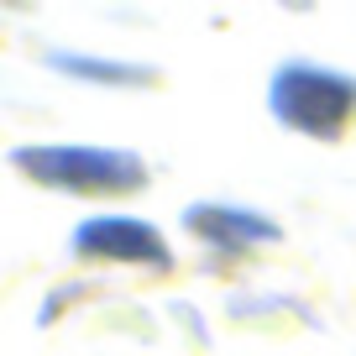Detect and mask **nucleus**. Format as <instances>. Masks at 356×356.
<instances>
[{
  "label": "nucleus",
  "mask_w": 356,
  "mask_h": 356,
  "mask_svg": "<svg viewBox=\"0 0 356 356\" xmlns=\"http://www.w3.org/2000/svg\"><path fill=\"white\" fill-rule=\"evenodd\" d=\"M16 178L63 200H136L152 189V163L111 142H22L6 152Z\"/></svg>",
  "instance_id": "1"
},
{
  "label": "nucleus",
  "mask_w": 356,
  "mask_h": 356,
  "mask_svg": "<svg viewBox=\"0 0 356 356\" xmlns=\"http://www.w3.org/2000/svg\"><path fill=\"white\" fill-rule=\"evenodd\" d=\"M267 115L273 126L304 136V142H341L356 121V74L320 58H283L267 74Z\"/></svg>",
  "instance_id": "2"
},
{
  "label": "nucleus",
  "mask_w": 356,
  "mask_h": 356,
  "mask_svg": "<svg viewBox=\"0 0 356 356\" xmlns=\"http://www.w3.org/2000/svg\"><path fill=\"white\" fill-rule=\"evenodd\" d=\"M68 257L84 267H131V273H152L168 278L173 273V241L163 225L131 210H95L68 231Z\"/></svg>",
  "instance_id": "3"
},
{
  "label": "nucleus",
  "mask_w": 356,
  "mask_h": 356,
  "mask_svg": "<svg viewBox=\"0 0 356 356\" xmlns=\"http://www.w3.org/2000/svg\"><path fill=\"white\" fill-rule=\"evenodd\" d=\"M178 231L189 236L200 252H210L215 262H241L257 257L267 246L283 241V220L257 210V204H236V200H194L178 210Z\"/></svg>",
  "instance_id": "4"
},
{
  "label": "nucleus",
  "mask_w": 356,
  "mask_h": 356,
  "mask_svg": "<svg viewBox=\"0 0 356 356\" xmlns=\"http://www.w3.org/2000/svg\"><path fill=\"white\" fill-rule=\"evenodd\" d=\"M42 68L53 79H68V84H84V89H152L157 79H163L157 63L115 58V53H89V47H68V42L42 47Z\"/></svg>",
  "instance_id": "5"
},
{
  "label": "nucleus",
  "mask_w": 356,
  "mask_h": 356,
  "mask_svg": "<svg viewBox=\"0 0 356 356\" xmlns=\"http://www.w3.org/2000/svg\"><path fill=\"white\" fill-rule=\"evenodd\" d=\"M84 293H89L84 283H63V289H53L42 299V309H37V325H42V330H47V325H58V320H63V309H68V304H79Z\"/></svg>",
  "instance_id": "6"
}]
</instances>
